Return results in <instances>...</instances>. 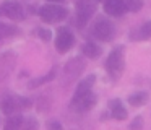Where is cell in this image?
I'll use <instances>...</instances> for the list:
<instances>
[{
    "label": "cell",
    "mask_w": 151,
    "mask_h": 130,
    "mask_svg": "<svg viewBox=\"0 0 151 130\" xmlns=\"http://www.w3.org/2000/svg\"><path fill=\"white\" fill-rule=\"evenodd\" d=\"M109 109H111L114 119H117V120H125L127 119V109L122 106L120 99H111L109 101Z\"/></svg>",
    "instance_id": "11"
},
{
    "label": "cell",
    "mask_w": 151,
    "mask_h": 130,
    "mask_svg": "<svg viewBox=\"0 0 151 130\" xmlns=\"http://www.w3.org/2000/svg\"><path fill=\"white\" fill-rule=\"evenodd\" d=\"M112 34H114V29L112 25L106 20H99L96 21V25L93 26V36L96 39H101V41H111Z\"/></svg>",
    "instance_id": "8"
},
{
    "label": "cell",
    "mask_w": 151,
    "mask_h": 130,
    "mask_svg": "<svg viewBox=\"0 0 151 130\" xmlns=\"http://www.w3.org/2000/svg\"><path fill=\"white\" fill-rule=\"evenodd\" d=\"M73 46V34L68 29H60L55 39V47L59 52H67Z\"/></svg>",
    "instance_id": "9"
},
{
    "label": "cell",
    "mask_w": 151,
    "mask_h": 130,
    "mask_svg": "<svg viewBox=\"0 0 151 130\" xmlns=\"http://www.w3.org/2000/svg\"><path fill=\"white\" fill-rule=\"evenodd\" d=\"M0 16H7L13 21L24 20V12L18 2H4L0 5Z\"/></svg>",
    "instance_id": "5"
},
{
    "label": "cell",
    "mask_w": 151,
    "mask_h": 130,
    "mask_svg": "<svg viewBox=\"0 0 151 130\" xmlns=\"http://www.w3.org/2000/svg\"><path fill=\"white\" fill-rule=\"evenodd\" d=\"M46 127H47V130H62V125L57 120H49L46 124Z\"/></svg>",
    "instance_id": "23"
},
{
    "label": "cell",
    "mask_w": 151,
    "mask_h": 130,
    "mask_svg": "<svg viewBox=\"0 0 151 130\" xmlns=\"http://www.w3.org/2000/svg\"><path fill=\"white\" fill-rule=\"evenodd\" d=\"M93 13H94V5H93L91 0H80L78 5H76V21H78L80 28H83L88 23Z\"/></svg>",
    "instance_id": "6"
},
{
    "label": "cell",
    "mask_w": 151,
    "mask_h": 130,
    "mask_svg": "<svg viewBox=\"0 0 151 130\" xmlns=\"http://www.w3.org/2000/svg\"><path fill=\"white\" fill-rule=\"evenodd\" d=\"M21 122H23V117L15 114V116H10L5 124V129L4 130H20L21 129Z\"/></svg>",
    "instance_id": "15"
},
{
    "label": "cell",
    "mask_w": 151,
    "mask_h": 130,
    "mask_svg": "<svg viewBox=\"0 0 151 130\" xmlns=\"http://www.w3.org/2000/svg\"><path fill=\"white\" fill-rule=\"evenodd\" d=\"M31 107V101L21 96H8L7 99L2 101V110L7 116H15L18 110H24Z\"/></svg>",
    "instance_id": "2"
},
{
    "label": "cell",
    "mask_w": 151,
    "mask_h": 130,
    "mask_svg": "<svg viewBox=\"0 0 151 130\" xmlns=\"http://www.w3.org/2000/svg\"><path fill=\"white\" fill-rule=\"evenodd\" d=\"M67 8L57 5V3H47V5L39 8V16L46 23H57L67 18Z\"/></svg>",
    "instance_id": "1"
},
{
    "label": "cell",
    "mask_w": 151,
    "mask_h": 130,
    "mask_svg": "<svg viewBox=\"0 0 151 130\" xmlns=\"http://www.w3.org/2000/svg\"><path fill=\"white\" fill-rule=\"evenodd\" d=\"M81 70H83V60L78 57L72 58V60L65 65V73L68 75V77H78V75L81 73Z\"/></svg>",
    "instance_id": "12"
},
{
    "label": "cell",
    "mask_w": 151,
    "mask_h": 130,
    "mask_svg": "<svg viewBox=\"0 0 151 130\" xmlns=\"http://www.w3.org/2000/svg\"><path fill=\"white\" fill-rule=\"evenodd\" d=\"M94 104H96V96L91 91H88V93H81V94L75 93L70 107H72L73 110H76V112H85V110L93 109Z\"/></svg>",
    "instance_id": "3"
},
{
    "label": "cell",
    "mask_w": 151,
    "mask_h": 130,
    "mask_svg": "<svg viewBox=\"0 0 151 130\" xmlns=\"http://www.w3.org/2000/svg\"><path fill=\"white\" fill-rule=\"evenodd\" d=\"M148 38H151V21H146L145 25L140 26V29H137V38H135V41H145Z\"/></svg>",
    "instance_id": "16"
},
{
    "label": "cell",
    "mask_w": 151,
    "mask_h": 130,
    "mask_svg": "<svg viewBox=\"0 0 151 130\" xmlns=\"http://www.w3.org/2000/svg\"><path fill=\"white\" fill-rule=\"evenodd\" d=\"M37 129H39V124L34 117H26L21 122V130H37Z\"/></svg>",
    "instance_id": "18"
},
{
    "label": "cell",
    "mask_w": 151,
    "mask_h": 130,
    "mask_svg": "<svg viewBox=\"0 0 151 130\" xmlns=\"http://www.w3.org/2000/svg\"><path fill=\"white\" fill-rule=\"evenodd\" d=\"M124 52L120 49H115V51L111 52V55L107 57V62H106V68H107L109 75L112 77H119V75L124 72Z\"/></svg>",
    "instance_id": "4"
},
{
    "label": "cell",
    "mask_w": 151,
    "mask_h": 130,
    "mask_svg": "<svg viewBox=\"0 0 151 130\" xmlns=\"http://www.w3.org/2000/svg\"><path fill=\"white\" fill-rule=\"evenodd\" d=\"M128 103H130L132 106H135V107L145 106V104L148 103V94L143 93V91H140V93H137V94H132V96L128 98Z\"/></svg>",
    "instance_id": "17"
},
{
    "label": "cell",
    "mask_w": 151,
    "mask_h": 130,
    "mask_svg": "<svg viewBox=\"0 0 151 130\" xmlns=\"http://www.w3.org/2000/svg\"><path fill=\"white\" fill-rule=\"evenodd\" d=\"M81 52L88 58H98L99 55H101V47H99L98 44H94V42H86V44L83 46Z\"/></svg>",
    "instance_id": "13"
},
{
    "label": "cell",
    "mask_w": 151,
    "mask_h": 130,
    "mask_svg": "<svg viewBox=\"0 0 151 130\" xmlns=\"http://www.w3.org/2000/svg\"><path fill=\"white\" fill-rule=\"evenodd\" d=\"M49 2H52V3H59V2H63V0H49Z\"/></svg>",
    "instance_id": "24"
},
{
    "label": "cell",
    "mask_w": 151,
    "mask_h": 130,
    "mask_svg": "<svg viewBox=\"0 0 151 130\" xmlns=\"http://www.w3.org/2000/svg\"><path fill=\"white\" fill-rule=\"evenodd\" d=\"M96 2H101V3H106L107 0H96Z\"/></svg>",
    "instance_id": "25"
},
{
    "label": "cell",
    "mask_w": 151,
    "mask_h": 130,
    "mask_svg": "<svg viewBox=\"0 0 151 130\" xmlns=\"http://www.w3.org/2000/svg\"><path fill=\"white\" fill-rule=\"evenodd\" d=\"M143 125H145L143 117L138 116V117H135V119L132 120V124H130V130H141V129H143Z\"/></svg>",
    "instance_id": "21"
},
{
    "label": "cell",
    "mask_w": 151,
    "mask_h": 130,
    "mask_svg": "<svg viewBox=\"0 0 151 130\" xmlns=\"http://www.w3.org/2000/svg\"><path fill=\"white\" fill-rule=\"evenodd\" d=\"M37 36H39L42 41H50V39H52V32H50L49 29H39V31H37Z\"/></svg>",
    "instance_id": "22"
},
{
    "label": "cell",
    "mask_w": 151,
    "mask_h": 130,
    "mask_svg": "<svg viewBox=\"0 0 151 130\" xmlns=\"http://www.w3.org/2000/svg\"><path fill=\"white\" fill-rule=\"evenodd\" d=\"M15 62H17V57H15V54L10 51L0 55V83L4 80H7L8 75L13 72Z\"/></svg>",
    "instance_id": "7"
},
{
    "label": "cell",
    "mask_w": 151,
    "mask_h": 130,
    "mask_svg": "<svg viewBox=\"0 0 151 130\" xmlns=\"http://www.w3.org/2000/svg\"><path fill=\"white\" fill-rule=\"evenodd\" d=\"M104 12L111 16H122L125 13L124 0H107L104 3Z\"/></svg>",
    "instance_id": "10"
},
{
    "label": "cell",
    "mask_w": 151,
    "mask_h": 130,
    "mask_svg": "<svg viewBox=\"0 0 151 130\" xmlns=\"http://www.w3.org/2000/svg\"><path fill=\"white\" fill-rule=\"evenodd\" d=\"M125 10L128 12H138V10L143 8V2L141 0H124Z\"/></svg>",
    "instance_id": "19"
},
{
    "label": "cell",
    "mask_w": 151,
    "mask_h": 130,
    "mask_svg": "<svg viewBox=\"0 0 151 130\" xmlns=\"http://www.w3.org/2000/svg\"><path fill=\"white\" fill-rule=\"evenodd\" d=\"M15 32H17V28H15V26L0 23V39L7 38V36H12V34H15Z\"/></svg>",
    "instance_id": "20"
},
{
    "label": "cell",
    "mask_w": 151,
    "mask_h": 130,
    "mask_svg": "<svg viewBox=\"0 0 151 130\" xmlns=\"http://www.w3.org/2000/svg\"><path fill=\"white\" fill-rule=\"evenodd\" d=\"M96 83V77L94 75H88L86 78H83L81 81H80V84L76 86V93L81 94V93H88V91H91L93 84Z\"/></svg>",
    "instance_id": "14"
}]
</instances>
